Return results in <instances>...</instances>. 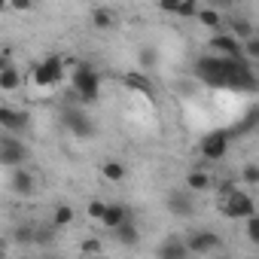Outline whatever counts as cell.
I'll list each match as a JSON object with an SVG mask.
<instances>
[{"instance_id": "cell-1", "label": "cell", "mask_w": 259, "mask_h": 259, "mask_svg": "<svg viewBox=\"0 0 259 259\" xmlns=\"http://www.w3.org/2000/svg\"><path fill=\"white\" fill-rule=\"evenodd\" d=\"M195 76L217 89H235V92H256V73L244 58H220L204 55L195 61Z\"/></svg>"}, {"instance_id": "cell-2", "label": "cell", "mask_w": 259, "mask_h": 259, "mask_svg": "<svg viewBox=\"0 0 259 259\" xmlns=\"http://www.w3.org/2000/svg\"><path fill=\"white\" fill-rule=\"evenodd\" d=\"M70 85H73V95H76L82 104H95V101L101 98V73H98L92 64H85V61H79V64L73 67Z\"/></svg>"}, {"instance_id": "cell-3", "label": "cell", "mask_w": 259, "mask_h": 259, "mask_svg": "<svg viewBox=\"0 0 259 259\" xmlns=\"http://www.w3.org/2000/svg\"><path fill=\"white\" fill-rule=\"evenodd\" d=\"M61 79H64V58H61V55H46V58L34 67V82H37L40 89L58 85Z\"/></svg>"}, {"instance_id": "cell-4", "label": "cell", "mask_w": 259, "mask_h": 259, "mask_svg": "<svg viewBox=\"0 0 259 259\" xmlns=\"http://www.w3.org/2000/svg\"><path fill=\"white\" fill-rule=\"evenodd\" d=\"M223 213L232 217V220H250L256 213V204H253V198L247 192L232 189L229 195H223Z\"/></svg>"}, {"instance_id": "cell-5", "label": "cell", "mask_w": 259, "mask_h": 259, "mask_svg": "<svg viewBox=\"0 0 259 259\" xmlns=\"http://www.w3.org/2000/svg\"><path fill=\"white\" fill-rule=\"evenodd\" d=\"M25 159H28V147L19 141V138H4L0 141V165L4 168H10V171H16V168H22L25 165Z\"/></svg>"}, {"instance_id": "cell-6", "label": "cell", "mask_w": 259, "mask_h": 259, "mask_svg": "<svg viewBox=\"0 0 259 259\" xmlns=\"http://www.w3.org/2000/svg\"><path fill=\"white\" fill-rule=\"evenodd\" d=\"M229 132L226 128H217V132H210V135H204L201 138V156L204 159H210V162H217V159H223L226 153H229Z\"/></svg>"}, {"instance_id": "cell-7", "label": "cell", "mask_w": 259, "mask_h": 259, "mask_svg": "<svg viewBox=\"0 0 259 259\" xmlns=\"http://www.w3.org/2000/svg\"><path fill=\"white\" fill-rule=\"evenodd\" d=\"M183 244H186V250H189V253H210V250H220L223 238H220V232L198 229V232H192Z\"/></svg>"}, {"instance_id": "cell-8", "label": "cell", "mask_w": 259, "mask_h": 259, "mask_svg": "<svg viewBox=\"0 0 259 259\" xmlns=\"http://www.w3.org/2000/svg\"><path fill=\"white\" fill-rule=\"evenodd\" d=\"M61 122H64L67 132H70V135H76V138H92V135H95V125H92V119H89L82 110L67 107V110H64V116H61Z\"/></svg>"}, {"instance_id": "cell-9", "label": "cell", "mask_w": 259, "mask_h": 259, "mask_svg": "<svg viewBox=\"0 0 259 259\" xmlns=\"http://www.w3.org/2000/svg\"><path fill=\"white\" fill-rule=\"evenodd\" d=\"M31 122V116L25 110H16V107H0V128H7V132L16 138L19 132H25Z\"/></svg>"}, {"instance_id": "cell-10", "label": "cell", "mask_w": 259, "mask_h": 259, "mask_svg": "<svg viewBox=\"0 0 259 259\" xmlns=\"http://www.w3.org/2000/svg\"><path fill=\"white\" fill-rule=\"evenodd\" d=\"M207 46H210V49H217V52H220V58H241V43H238L232 34H213Z\"/></svg>"}, {"instance_id": "cell-11", "label": "cell", "mask_w": 259, "mask_h": 259, "mask_svg": "<svg viewBox=\"0 0 259 259\" xmlns=\"http://www.w3.org/2000/svg\"><path fill=\"white\" fill-rule=\"evenodd\" d=\"M113 238H116V244H122V247H138L141 244V229H138V223H132V220H125L122 226H116L113 229Z\"/></svg>"}, {"instance_id": "cell-12", "label": "cell", "mask_w": 259, "mask_h": 259, "mask_svg": "<svg viewBox=\"0 0 259 259\" xmlns=\"http://www.w3.org/2000/svg\"><path fill=\"white\" fill-rule=\"evenodd\" d=\"M168 210H171L174 217L186 220V217L195 213V201H192V195H186V192H171V195H168Z\"/></svg>"}, {"instance_id": "cell-13", "label": "cell", "mask_w": 259, "mask_h": 259, "mask_svg": "<svg viewBox=\"0 0 259 259\" xmlns=\"http://www.w3.org/2000/svg\"><path fill=\"white\" fill-rule=\"evenodd\" d=\"M156 256H159V259H189V250H186V244H183L180 238H168V241L159 244Z\"/></svg>"}, {"instance_id": "cell-14", "label": "cell", "mask_w": 259, "mask_h": 259, "mask_svg": "<svg viewBox=\"0 0 259 259\" xmlns=\"http://www.w3.org/2000/svg\"><path fill=\"white\" fill-rule=\"evenodd\" d=\"M10 186H13L16 195H31V192H34V177H31V171L16 168V171L10 174Z\"/></svg>"}, {"instance_id": "cell-15", "label": "cell", "mask_w": 259, "mask_h": 259, "mask_svg": "<svg viewBox=\"0 0 259 259\" xmlns=\"http://www.w3.org/2000/svg\"><path fill=\"white\" fill-rule=\"evenodd\" d=\"M125 220H132V217H128V210H125L122 204H107V207H104V217H101V226H107V229L113 232V229L122 226Z\"/></svg>"}, {"instance_id": "cell-16", "label": "cell", "mask_w": 259, "mask_h": 259, "mask_svg": "<svg viewBox=\"0 0 259 259\" xmlns=\"http://www.w3.org/2000/svg\"><path fill=\"white\" fill-rule=\"evenodd\" d=\"M213 186L210 171H189L186 174V192H207Z\"/></svg>"}, {"instance_id": "cell-17", "label": "cell", "mask_w": 259, "mask_h": 259, "mask_svg": "<svg viewBox=\"0 0 259 259\" xmlns=\"http://www.w3.org/2000/svg\"><path fill=\"white\" fill-rule=\"evenodd\" d=\"M122 82H125V89H132V92L153 95V82H150V76H147V73H141V70H135V73H125V76H122Z\"/></svg>"}, {"instance_id": "cell-18", "label": "cell", "mask_w": 259, "mask_h": 259, "mask_svg": "<svg viewBox=\"0 0 259 259\" xmlns=\"http://www.w3.org/2000/svg\"><path fill=\"white\" fill-rule=\"evenodd\" d=\"M232 37L241 43V40H250V37H256V28H253V22L250 19H244V16H235L232 19Z\"/></svg>"}, {"instance_id": "cell-19", "label": "cell", "mask_w": 259, "mask_h": 259, "mask_svg": "<svg viewBox=\"0 0 259 259\" xmlns=\"http://www.w3.org/2000/svg\"><path fill=\"white\" fill-rule=\"evenodd\" d=\"M92 25H95L98 31H110V28L116 25V13L107 10V7H98V10H92Z\"/></svg>"}, {"instance_id": "cell-20", "label": "cell", "mask_w": 259, "mask_h": 259, "mask_svg": "<svg viewBox=\"0 0 259 259\" xmlns=\"http://www.w3.org/2000/svg\"><path fill=\"white\" fill-rule=\"evenodd\" d=\"M162 10H165V13H177V16H183V19H192V16L198 13V4H195V0H183V4L168 0V4H162Z\"/></svg>"}, {"instance_id": "cell-21", "label": "cell", "mask_w": 259, "mask_h": 259, "mask_svg": "<svg viewBox=\"0 0 259 259\" xmlns=\"http://www.w3.org/2000/svg\"><path fill=\"white\" fill-rule=\"evenodd\" d=\"M19 85H22V73H19L16 64H10L4 73H0V92H16Z\"/></svg>"}, {"instance_id": "cell-22", "label": "cell", "mask_w": 259, "mask_h": 259, "mask_svg": "<svg viewBox=\"0 0 259 259\" xmlns=\"http://www.w3.org/2000/svg\"><path fill=\"white\" fill-rule=\"evenodd\" d=\"M101 177H104V180H110V183H119V180L125 177V165L110 159V162H104V165H101Z\"/></svg>"}, {"instance_id": "cell-23", "label": "cell", "mask_w": 259, "mask_h": 259, "mask_svg": "<svg viewBox=\"0 0 259 259\" xmlns=\"http://www.w3.org/2000/svg\"><path fill=\"white\" fill-rule=\"evenodd\" d=\"M73 223V207L70 204H58L55 210H52V226L55 229H64V226H70Z\"/></svg>"}, {"instance_id": "cell-24", "label": "cell", "mask_w": 259, "mask_h": 259, "mask_svg": "<svg viewBox=\"0 0 259 259\" xmlns=\"http://www.w3.org/2000/svg\"><path fill=\"white\" fill-rule=\"evenodd\" d=\"M55 235H58L55 226H37V229H34V244H40V247H52V244H55Z\"/></svg>"}, {"instance_id": "cell-25", "label": "cell", "mask_w": 259, "mask_h": 259, "mask_svg": "<svg viewBox=\"0 0 259 259\" xmlns=\"http://www.w3.org/2000/svg\"><path fill=\"white\" fill-rule=\"evenodd\" d=\"M195 19H198L204 28H213V31H220V28H223V19H220V13H217V10H198V13H195Z\"/></svg>"}, {"instance_id": "cell-26", "label": "cell", "mask_w": 259, "mask_h": 259, "mask_svg": "<svg viewBox=\"0 0 259 259\" xmlns=\"http://www.w3.org/2000/svg\"><path fill=\"white\" fill-rule=\"evenodd\" d=\"M13 244H22V247L34 244V226H16L13 229Z\"/></svg>"}, {"instance_id": "cell-27", "label": "cell", "mask_w": 259, "mask_h": 259, "mask_svg": "<svg viewBox=\"0 0 259 259\" xmlns=\"http://www.w3.org/2000/svg\"><path fill=\"white\" fill-rule=\"evenodd\" d=\"M244 180H247L250 186H256V183H259V168H256L253 162H250V165H244Z\"/></svg>"}, {"instance_id": "cell-28", "label": "cell", "mask_w": 259, "mask_h": 259, "mask_svg": "<svg viewBox=\"0 0 259 259\" xmlns=\"http://www.w3.org/2000/svg\"><path fill=\"white\" fill-rule=\"evenodd\" d=\"M247 238H250L253 244L259 241V220H256V213H253V217L247 220Z\"/></svg>"}, {"instance_id": "cell-29", "label": "cell", "mask_w": 259, "mask_h": 259, "mask_svg": "<svg viewBox=\"0 0 259 259\" xmlns=\"http://www.w3.org/2000/svg\"><path fill=\"white\" fill-rule=\"evenodd\" d=\"M98 250H101V241H98V238H85V241H82V253H85V256H95Z\"/></svg>"}, {"instance_id": "cell-30", "label": "cell", "mask_w": 259, "mask_h": 259, "mask_svg": "<svg viewBox=\"0 0 259 259\" xmlns=\"http://www.w3.org/2000/svg\"><path fill=\"white\" fill-rule=\"evenodd\" d=\"M156 64V52L147 46V49H141V67H153Z\"/></svg>"}, {"instance_id": "cell-31", "label": "cell", "mask_w": 259, "mask_h": 259, "mask_svg": "<svg viewBox=\"0 0 259 259\" xmlns=\"http://www.w3.org/2000/svg\"><path fill=\"white\" fill-rule=\"evenodd\" d=\"M104 207H107V204H104V201H92V204H89V217H92V220H98V223H101V217H104Z\"/></svg>"}, {"instance_id": "cell-32", "label": "cell", "mask_w": 259, "mask_h": 259, "mask_svg": "<svg viewBox=\"0 0 259 259\" xmlns=\"http://www.w3.org/2000/svg\"><path fill=\"white\" fill-rule=\"evenodd\" d=\"M7 250H10V244H7V238H0V259L7 256Z\"/></svg>"}, {"instance_id": "cell-33", "label": "cell", "mask_w": 259, "mask_h": 259, "mask_svg": "<svg viewBox=\"0 0 259 259\" xmlns=\"http://www.w3.org/2000/svg\"><path fill=\"white\" fill-rule=\"evenodd\" d=\"M10 64H13V61H10V58H4V55H0V73H4V70H7V67H10Z\"/></svg>"}, {"instance_id": "cell-34", "label": "cell", "mask_w": 259, "mask_h": 259, "mask_svg": "<svg viewBox=\"0 0 259 259\" xmlns=\"http://www.w3.org/2000/svg\"><path fill=\"white\" fill-rule=\"evenodd\" d=\"M40 259H61V256H58V253H43Z\"/></svg>"}, {"instance_id": "cell-35", "label": "cell", "mask_w": 259, "mask_h": 259, "mask_svg": "<svg viewBox=\"0 0 259 259\" xmlns=\"http://www.w3.org/2000/svg\"><path fill=\"white\" fill-rule=\"evenodd\" d=\"M19 259H31V256H19Z\"/></svg>"}, {"instance_id": "cell-36", "label": "cell", "mask_w": 259, "mask_h": 259, "mask_svg": "<svg viewBox=\"0 0 259 259\" xmlns=\"http://www.w3.org/2000/svg\"><path fill=\"white\" fill-rule=\"evenodd\" d=\"M0 10H4V4H0Z\"/></svg>"}]
</instances>
